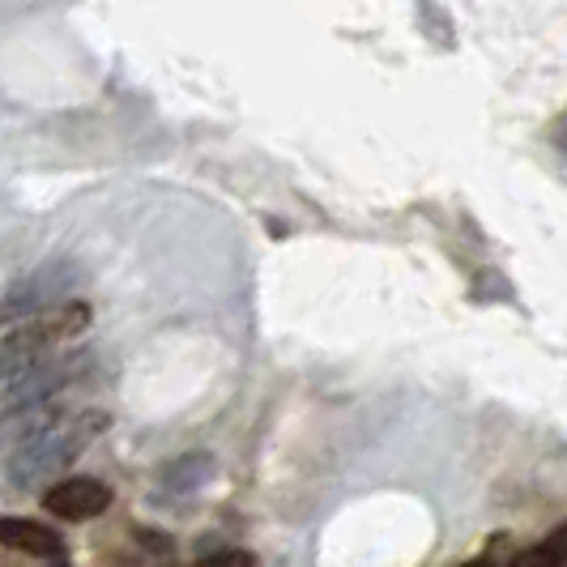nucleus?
Instances as JSON below:
<instances>
[{
	"label": "nucleus",
	"instance_id": "nucleus-1",
	"mask_svg": "<svg viewBox=\"0 0 567 567\" xmlns=\"http://www.w3.org/2000/svg\"><path fill=\"white\" fill-rule=\"evenodd\" d=\"M107 426V414H82V419H56L43 435L9 453V483L22 491L56 483L60 474L90 449V440Z\"/></svg>",
	"mask_w": 567,
	"mask_h": 567
},
{
	"label": "nucleus",
	"instance_id": "nucleus-2",
	"mask_svg": "<svg viewBox=\"0 0 567 567\" xmlns=\"http://www.w3.org/2000/svg\"><path fill=\"white\" fill-rule=\"evenodd\" d=\"M90 324V308L82 299H64V303H52L43 312L18 320L13 333L0 338V380H13L34 363L43 359L60 338H73Z\"/></svg>",
	"mask_w": 567,
	"mask_h": 567
},
{
	"label": "nucleus",
	"instance_id": "nucleus-3",
	"mask_svg": "<svg viewBox=\"0 0 567 567\" xmlns=\"http://www.w3.org/2000/svg\"><path fill=\"white\" fill-rule=\"evenodd\" d=\"M73 286H78V269L69 260L43 265L39 274L22 278V282L0 299V324H13V320H27V316L52 308V303H64L73 295Z\"/></svg>",
	"mask_w": 567,
	"mask_h": 567
},
{
	"label": "nucleus",
	"instance_id": "nucleus-4",
	"mask_svg": "<svg viewBox=\"0 0 567 567\" xmlns=\"http://www.w3.org/2000/svg\"><path fill=\"white\" fill-rule=\"evenodd\" d=\"M85 368H90V354H85V350H78V354H43V359H34L22 375L4 380V384H9V405L56 398L64 384H73L78 375H85Z\"/></svg>",
	"mask_w": 567,
	"mask_h": 567
},
{
	"label": "nucleus",
	"instance_id": "nucleus-5",
	"mask_svg": "<svg viewBox=\"0 0 567 567\" xmlns=\"http://www.w3.org/2000/svg\"><path fill=\"white\" fill-rule=\"evenodd\" d=\"M43 504L60 520H94L112 508V486L99 478H56L43 491Z\"/></svg>",
	"mask_w": 567,
	"mask_h": 567
},
{
	"label": "nucleus",
	"instance_id": "nucleus-6",
	"mask_svg": "<svg viewBox=\"0 0 567 567\" xmlns=\"http://www.w3.org/2000/svg\"><path fill=\"white\" fill-rule=\"evenodd\" d=\"M56 419H64V410L56 405V398L18 401V405H9V410L0 414V449H4V453L22 449V444H30L34 435H43Z\"/></svg>",
	"mask_w": 567,
	"mask_h": 567
},
{
	"label": "nucleus",
	"instance_id": "nucleus-7",
	"mask_svg": "<svg viewBox=\"0 0 567 567\" xmlns=\"http://www.w3.org/2000/svg\"><path fill=\"white\" fill-rule=\"evenodd\" d=\"M0 546H13L34 559H69V542L56 529L27 520V516H0Z\"/></svg>",
	"mask_w": 567,
	"mask_h": 567
},
{
	"label": "nucleus",
	"instance_id": "nucleus-8",
	"mask_svg": "<svg viewBox=\"0 0 567 567\" xmlns=\"http://www.w3.org/2000/svg\"><path fill=\"white\" fill-rule=\"evenodd\" d=\"M209 474H214V461L209 456H179V461H171L167 474H163V483L171 486V491H197L200 483H209Z\"/></svg>",
	"mask_w": 567,
	"mask_h": 567
},
{
	"label": "nucleus",
	"instance_id": "nucleus-9",
	"mask_svg": "<svg viewBox=\"0 0 567 567\" xmlns=\"http://www.w3.org/2000/svg\"><path fill=\"white\" fill-rule=\"evenodd\" d=\"M516 559H520V564H567V520L559 525V529H550L538 546L520 550Z\"/></svg>",
	"mask_w": 567,
	"mask_h": 567
},
{
	"label": "nucleus",
	"instance_id": "nucleus-10",
	"mask_svg": "<svg viewBox=\"0 0 567 567\" xmlns=\"http://www.w3.org/2000/svg\"><path fill=\"white\" fill-rule=\"evenodd\" d=\"M200 559L205 564H256V555L252 550H200Z\"/></svg>",
	"mask_w": 567,
	"mask_h": 567
},
{
	"label": "nucleus",
	"instance_id": "nucleus-11",
	"mask_svg": "<svg viewBox=\"0 0 567 567\" xmlns=\"http://www.w3.org/2000/svg\"><path fill=\"white\" fill-rule=\"evenodd\" d=\"M508 542H512V534H495V542H486V550H483L486 564H508V559H512Z\"/></svg>",
	"mask_w": 567,
	"mask_h": 567
}]
</instances>
